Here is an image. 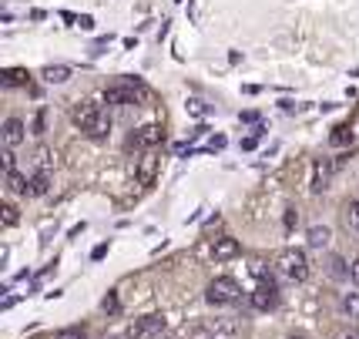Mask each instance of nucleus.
<instances>
[{"mask_svg": "<svg viewBox=\"0 0 359 339\" xmlns=\"http://www.w3.org/2000/svg\"><path fill=\"white\" fill-rule=\"evenodd\" d=\"M24 84H27V71H24V67L4 71V88H24Z\"/></svg>", "mask_w": 359, "mask_h": 339, "instance_id": "nucleus-16", "label": "nucleus"}, {"mask_svg": "<svg viewBox=\"0 0 359 339\" xmlns=\"http://www.w3.org/2000/svg\"><path fill=\"white\" fill-rule=\"evenodd\" d=\"M27 185H31V182H27L20 171H11V175H7V188L17 192V195H27Z\"/></svg>", "mask_w": 359, "mask_h": 339, "instance_id": "nucleus-18", "label": "nucleus"}, {"mask_svg": "<svg viewBox=\"0 0 359 339\" xmlns=\"http://www.w3.org/2000/svg\"><path fill=\"white\" fill-rule=\"evenodd\" d=\"M343 312H349L353 319H359V293H346L343 295Z\"/></svg>", "mask_w": 359, "mask_h": 339, "instance_id": "nucleus-19", "label": "nucleus"}, {"mask_svg": "<svg viewBox=\"0 0 359 339\" xmlns=\"http://www.w3.org/2000/svg\"><path fill=\"white\" fill-rule=\"evenodd\" d=\"M44 121H47V114H44V108H41L37 111V118H34V131H37V135L44 131Z\"/></svg>", "mask_w": 359, "mask_h": 339, "instance_id": "nucleus-23", "label": "nucleus"}, {"mask_svg": "<svg viewBox=\"0 0 359 339\" xmlns=\"http://www.w3.org/2000/svg\"><path fill=\"white\" fill-rule=\"evenodd\" d=\"M104 101H108V105H121V108H128V105H144V101H141V94L135 91L128 81L108 88V91H104Z\"/></svg>", "mask_w": 359, "mask_h": 339, "instance_id": "nucleus-6", "label": "nucleus"}, {"mask_svg": "<svg viewBox=\"0 0 359 339\" xmlns=\"http://www.w3.org/2000/svg\"><path fill=\"white\" fill-rule=\"evenodd\" d=\"M161 333H165V316H144L128 329L131 339H161Z\"/></svg>", "mask_w": 359, "mask_h": 339, "instance_id": "nucleus-4", "label": "nucleus"}, {"mask_svg": "<svg viewBox=\"0 0 359 339\" xmlns=\"http://www.w3.org/2000/svg\"><path fill=\"white\" fill-rule=\"evenodd\" d=\"M158 168H161V161H158L155 154H144V158H141V161H138V171H135V178H138V185H141V188L155 185Z\"/></svg>", "mask_w": 359, "mask_h": 339, "instance_id": "nucleus-9", "label": "nucleus"}, {"mask_svg": "<svg viewBox=\"0 0 359 339\" xmlns=\"http://www.w3.org/2000/svg\"><path fill=\"white\" fill-rule=\"evenodd\" d=\"M349 276H353V282L359 286V259H353V265H349Z\"/></svg>", "mask_w": 359, "mask_h": 339, "instance_id": "nucleus-26", "label": "nucleus"}, {"mask_svg": "<svg viewBox=\"0 0 359 339\" xmlns=\"http://www.w3.org/2000/svg\"><path fill=\"white\" fill-rule=\"evenodd\" d=\"M349 215H353V225H356V232H359V199L349 205Z\"/></svg>", "mask_w": 359, "mask_h": 339, "instance_id": "nucleus-25", "label": "nucleus"}, {"mask_svg": "<svg viewBox=\"0 0 359 339\" xmlns=\"http://www.w3.org/2000/svg\"><path fill=\"white\" fill-rule=\"evenodd\" d=\"M104 309H108V312H118V299H114V295H108V299H104Z\"/></svg>", "mask_w": 359, "mask_h": 339, "instance_id": "nucleus-28", "label": "nucleus"}, {"mask_svg": "<svg viewBox=\"0 0 359 339\" xmlns=\"http://www.w3.org/2000/svg\"><path fill=\"white\" fill-rule=\"evenodd\" d=\"M276 303H279L276 282H272V279H262V282L255 286V293H252V306L259 309V312H269V309H276Z\"/></svg>", "mask_w": 359, "mask_h": 339, "instance_id": "nucleus-5", "label": "nucleus"}, {"mask_svg": "<svg viewBox=\"0 0 359 339\" xmlns=\"http://www.w3.org/2000/svg\"><path fill=\"white\" fill-rule=\"evenodd\" d=\"M0 212H4V225H17V208L11 205V201H7V205H4Z\"/></svg>", "mask_w": 359, "mask_h": 339, "instance_id": "nucleus-21", "label": "nucleus"}, {"mask_svg": "<svg viewBox=\"0 0 359 339\" xmlns=\"http://www.w3.org/2000/svg\"><path fill=\"white\" fill-rule=\"evenodd\" d=\"M343 259H336V255H332V259H329V272H332V276H336V279H343L346 276V272H349V269H343Z\"/></svg>", "mask_w": 359, "mask_h": 339, "instance_id": "nucleus-20", "label": "nucleus"}, {"mask_svg": "<svg viewBox=\"0 0 359 339\" xmlns=\"http://www.w3.org/2000/svg\"><path fill=\"white\" fill-rule=\"evenodd\" d=\"M306 239H309V246H313V248H323V246H329L332 232H329L326 225H313V229L306 232Z\"/></svg>", "mask_w": 359, "mask_h": 339, "instance_id": "nucleus-14", "label": "nucleus"}, {"mask_svg": "<svg viewBox=\"0 0 359 339\" xmlns=\"http://www.w3.org/2000/svg\"><path fill=\"white\" fill-rule=\"evenodd\" d=\"M349 141H353V128H349V124H336V128H332V135H329V145L346 148Z\"/></svg>", "mask_w": 359, "mask_h": 339, "instance_id": "nucleus-15", "label": "nucleus"}, {"mask_svg": "<svg viewBox=\"0 0 359 339\" xmlns=\"http://www.w3.org/2000/svg\"><path fill=\"white\" fill-rule=\"evenodd\" d=\"M208 333H212L215 339H235L238 336V323L225 316V319H215V323L208 326Z\"/></svg>", "mask_w": 359, "mask_h": 339, "instance_id": "nucleus-11", "label": "nucleus"}, {"mask_svg": "<svg viewBox=\"0 0 359 339\" xmlns=\"http://www.w3.org/2000/svg\"><path fill=\"white\" fill-rule=\"evenodd\" d=\"M41 77H44L47 84H64L71 77V67L67 64H47L44 71H41Z\"/></svg>", "mask_w": 359, "mask_h": 339, "instance_id": "nucleus-13", "label": "nucleus"}, {"mask_svg": "<svg viewBox=\"0 0 359 339\" xmlns=\"http://www.w3.org/2000/svg\"><path fill=\"white\" fill-rule=\"evenodd\" d=\"M332 171H339L336 168V161H326V158H323V161H316L313 165V192H326Z\"/></svg>", "mask_w": 359, "mask_h": 339, "instance_id": "nucleus-10", "label": "nucleus"}, {"mask_svg": "<svg viewBox=\"0 0 359 339\" xmlns=\"http://www.w3.org/2000/svg\"><path fill=\"white\" fill-rule=\"evenodd\" d=\"M238 295H242V286L229 276H219L208 282V289H205V299L212 303V306H229V303H238Z\"/></svg>", "mask_w": 359, "mask_h": 339, "instance_id": "nucleus-3", "label": "nucleus"}, {"mask_svg": "<svg viewBox=\"0 0 359 339\" xmlns=\"http://www.w3.org/2000/svg\"><path fill=\"white\" fill-rule=\"evenodd\" d=\"M343 339H359V329H353V333H346Z\"/></svg>", "mask_w": 359, "mask_h": 339, "instance_id": "nucleus-29", "label": "nucleus"}, {"mask_svg": "<svg viewBox=\"0 0 359 339\" xmlns=\"http://www.w3.org/2000/svg\"><path fill=\"white\" fill-rule=\"evenodd\" d=\"M292 339H302V336H292Z\"/></svg>", "mask_w": 359, "mask_h": 339, "instance_id": "nucleus-30", "label": "nucleus"}, {"mask_svg": "<svg viewBox=\"0 0 359 339\" xmlns=\"http://www.w3.org/2000/svg\"><path fill=\"white\" fill-rule=\"evenodd\" d=\"M161 138H165L161 124H144L131 135V148H155V145H161Z\"/></svg>", "mask_w": 359, "mask_h": 339, "instance_id": "nucleus-7", "label": "nucleus"}, {"mask_svg": "<svg viewBox=\"0 0 359 339\" xmlns=\"http://www.w3.org/2000/svg\"><path fill=\"white\" fill-rule=\"evenodd\" d=\"M212 255H215L219 262H225V259H235V255H238V242H235V239H215Z\"/></svg>", "mask_w": 359, "mask_h": 339, "instance_id": "nucleus-12", "label": "nucleus"}, {"mask_svg": "<svg viewBox=\"0 0 359 339\" xmlns=\"http://www.w3.org/2000/svg\"><path fill=\"white\" fill-rule=\"evenodd\" d=\"M57 339H84V333L81 329H64V333H57Z\"/></svg>", "mask_w": 359, "mask_h": 339, "instance_id": "nucleus-24", "label": "nucleus"}, {"mask_svg": "<svg viewBox=\"0 0 359 339\" xmlns=\"http://www.w3.org/2000/svg\"><path fill=\"white\" fill-rule=\"evenodd\" d=\"M0 138H4V148H11V152H14L17 145H24V138H27L24 121H20V118H7V121H4V135H0Z\"/></svg>", "mask_w": 359, "mask_h": 339, "instance_id": "nucleus-8", "label": "nucleus"}, {"mask_svg": "<svg viewBox=\"0 0 359 339\" xmlns=\"http://www.w3.org/2000/svg\"><path fill=\"white\" fill-rule=\"evenodd\" d=\"M71 118H74V124H78L88 138H104L111 131V118L104 114V108L94 105V101H81L78 108L71 111Z\"/></svg>", "mask_w": 359, "mask_h": 339, "instance_id": "nucleus-1", "label": "nucleus"}, {"mask_svg": "<svg viewBox=\"0 0 359 339\" xmlns=\"http://www.w3.org/2000/svg\"><path fill=\"white\" fill-rule=\"evenodd\" d=\"M0 158H4V171L11 175V171H14V152H11V148H4V154H0Z\"/></svg>", "mask_w": 359, "mask_h": 339, "instance_id": "nucleus-22", "label": "nucleus"}, {"mask_svg": "<svg viewBox=\"0 0 359 339\" xmlns=\"http://www.w3.org/2000/svg\"><path fill=\"white\" fill-rule=\"evenodd\" d=\"M47 185H50V175H47V171H37L31 178V185H27V195H44Z\"/></svg>", "mask_w": 359, "mask_h": 339, "instance_id": "nucleus-17", "label": "nucleus"}, {"mask_svg": "<svg viewBox=\"0 0 359 339\" xmlns=\"http://www.w3.org/2000/svg\"><path fill=\"white\" fill-rule=\"evenodd\" d=\"M188 108H191V114H205V105H202V101H188Z\"/></svg>", "mask_w": 359, "mask_h": 339, "instance_id": "nucleus-27", "label": "nucleus"}, {"mask_svg": "<svg viewBox=\"0 0 359 339\" xmlns=\"http://www.w3.org/2000/svg\"><path fill=\"white\" fill-rule=\"evenodd\" d=\"M276 269H279L285 279L302 282V279L309 276V259H306L302 248H282L279 255H276Z\"/></svg>", "mask_w": 359, "mask_h": 339, "instance_id": "nucleus-2", "label": "nucleus"}]
</instances>
